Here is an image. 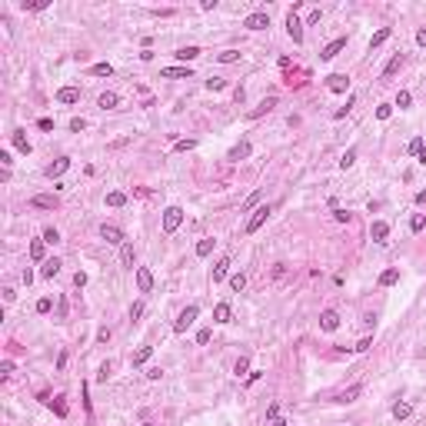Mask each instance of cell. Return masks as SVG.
<instances>
[{
  "label": "cell",
  "instance_id": "obj_1",
  "mask_svg": "<svg viewBox=\"0 0 426 426\" xmlns=\"http://www.w3.org/2000/svg\"><path fill=\"white\" fill-rule=\"evenodd\" d=\"M297 7H300V3H293V10L286 14V34L293 37V43H303V27H306V23H300V17H297Z\"/></svg>",
  "mask_w": 426,
  "mask_h": 426
},
{
  "label": "cell",
  "instance_id": "obj_2",
  "mask_svg": "<svg viewBox=\"0 0 426 426\" xmlns=\"http://www.w3.org/2000/svg\"><path fill=\"white\" fill-rule=\"evenodd\" d=\"M180 223H183V210L180 206H167L163 210V233H173Z\"/></svg>",
  "mask_w": 426,
  "mask_h": 426
},
{
  "label": "cell",
  "instance_id": "obj_3",
  "mask_svg": "<svg viewBox=\"0 0 426 426\" xmlns=\"http://www.w3.org/2000/svg\"><path fill=\"white\" fill-rule=\"evenodd\" d=\"M200 316V306H186L183 313L177 316V323H173V330L177 333H186V326H193V320Z\"/></svg>",
  "mask_w": 426,
  "mask_h": 426
},
{
  "label": "cell",
  "instance_id": "obj_4",
  "mask_svg": "<svg viewBox=\"0 0 426 426\" xmlns=\"http://www.w3.org/2000/svg\"><path fill=\"white\" fill-rule=\"evenodd\" d=\"M160 77H163V80H190V77H193V70H190L186 63H180V67H163V70H160Z\"/></svg>",
  "mask_w": 426,
  "mask_h": 426
},
{
  "label": "cell",
  "instance_id": "obj_5",
  "mask_svg": "<svg viewBox=\"0 0 426 426\" xmlns=\"http://www.w3.org/2000/svg\"><path fill=\"white\" fill-rule=\"evenodd\" d=\"M100 237H103V240L107 243H120V246H123V230H120V226H117V223H103V226H100Z\"/></svg>",
  "mask_w": 426,
  "mask_h": 426
},
{
  "label": "cell",
  "instance_id": "obj_6",
  "mask_svg": "<svg viewBox=\"0 0 426 426\" xmlns=\"http://www.w3.org/2000/svg\"><path fill=\"white\" fill-rule=\"evenodd\" d=\"M243 27H246V30H266V27H270V14L257 10V14H250V17L243 20Z\"/></svg>",
  "mask_w": 426,
  "mask_h": 426
},
{
  "label": "cell",
  "instance_id": "obj_7",
  "mask_svg": "<svg viewBox=\"0 0 426 426\" xmlns=\"http://www.w3.org/2000/svg\"><path fill=\"white\" fill-rule=\"evenodd\" d=\"M266 217H270V206H257V210H253V217L246 220V233H257L260 226L266 223Z\"/></svg>",
  "mask_w": 426,
  "mask_h": 426
},
{
  "label": "cell",
  "instance_id": "obj_8",
  "mask_svg": "<svg viewBox=\"0 0 426 426\" xmlns=\"http://www.w3.org/2000/svg\"><path fill=\"white\" fill-rule=\"evenodd\" d=\"M340 50H346V37H336L330 40L323 50H320V60H333V57H340Z\"/></svg>",
  "mask_w": 426,
  "mask_h": 426
},
{
  "label": "cell",
  "instance_id": "obj_9",
  "mask_svg": "<svg viewBox=\"0 0 426 426\" xmlns=\"http://www.w3.org/2000/svg\"><path fill=\"white\" fill-rule=\"evenodd\" d=\"M326 87H330L333 93H346L350 90V77L346 74H330L326 77Z\"/></svg>",
  "mask_w": 426,
  "mask_h": 426
},
{
  "label": "cell",
  "instance_id": "obj_10",
  "mask_svg": "<svg viewBox=\"0 0 426 426\" xmlns=\"http://www.w3.org/2000/svg\"><path fill=\"white\" fill-rule=\"evenodd\" d=\"M30 206H37V210H57V206H60V200H57L54 193H37V197L30 200Z\"/></svg>",
  "mask_w": 426,
  "mask_h": 426
},
{
  "label": "cell",
  "instance_id": "obj_11",
  "mask_svg": "<svg viewBox=\"0 0 426 426\" xmlns=\"http://www.w3.org/2000/svg\"><path fill=\"white\" fill-rule=\"evenodd\" d=\"M320 326H323L326 333L340 330V313H336V310H323V313H320Z\"/></svg>",
  "mask_w": 426,
  "mask_h": 426
},
{
  "label": "cell",
  "instance_id": "obj_12",
  "mask_svg": "<svg viewBox=\"0 0 426 426\" xmlns=\"http://www.w3.org/2000/svg\"><path fill=\"white\" fill-rule=\"evenodd\" d=\"M137 290H140V293H150V290H153V273H150L147 266L137 270Z\"/></svg>",
  "mask_w": 426,
  "mask_h": 426
},
{
  "label": "cell",
  "instance_id": "obj_13",
  "mask_svg": "<svg viewBox=\"0 0 426 426\" xmlns=\"http://www.w3.org/2000/svg\"><path fill=\"white\" fill-rule=\"evenodd\" d=\"M67 167H70V157H60L57 163H50V167H47V177H50V180H57V177H63V173H67Z\"/></svg>",
  "mask_w": 426,
  "mask_h": 426
},
{
  "label": "cell",
  "instance_id": "obj_14",
  "mask_svg": "<svg viewBox=\"0 0 426 426\" xmlns=\"http://www.w3.org/2000/svg\"><path fill=\"white\" fill-rule=\"evenodd\" d=\"M80 100V90L77 87H60L57 90V103H77Z\"/></svg>",
  "mask_w": 426,
  "mask_h": 426
},
{
  "label": "cell",
  "instance_id": "obj_15",
  "mask_svg": "<svg viewBox=\"0 0 426 426\" xmlns=\"http://www.w3.org/2000/svg\"><path fill=\"white\" fill-rule=\"evenodd\" d=\"M250 153H253V147H250V140H240L237 147L230 150V160H246Z\"/></svg>",
  "mask_w": 426,
  "mask_h": 426
},
{
  "label": "cell",
  "instance_id": "obj_16",
  "mask_svg": "<svg viewBox=\"0 0 426 426\" xmlns=\"http://www.w3.org/2000/svg\"><path fill=\"white\" fill-rule=\"evenodd\" d=\"M403 63H406V57H403V54H396V57H393V60L386 63V67H383V77H393V74H400V70H403Z\"/></svg>",
  "mask_w": 426,
  "mask_h": 426
},
{
  "label": "cell",
  "instance_id": "obj_17",
  "mask_svg": "<svg viewBox=\"0 0 426 426\" xmlns=\"http://www.w3.org/2000/svg\"><path fill=\"white\" fill-rule=\"evenodd\" d=\"M57 273H60V260H43V270H40V277H43V280H54L57 277Z\"/></svg>",
  "mask_w": 426,
  "mask_h": 426
},
{
  "label": "cell",
  "instance_id": "obj_18",
  "mask_svg": "<svg viewBox=\"0 0 426 426\" xmlns=\"http://www.w3.org/2000/svg\"><path fill=\"white\" fill-rule=\"evenodd\" d=\"M10 140H14V147L20 150V153H30V140H27V137H23V130H14V133H10Z\"/></svg>",
  "mask_w": 426,
  "mask_h": 426
},
{
  "label": "cell",
  "instance_id": "obj_19",
  "mask_svg": "<svg viewBox=\"0 0 426 426\" xmlns=\"http://www.w3.org/2000/svg\"><path fill=\"white\" fill-rule=\"evenodd\" d=\"M230 316H233L230 303H217V306H213V320H217V323H230Z\"/></svg>",
  "mask_w": 426,
  "mask_h": 426
},
{
  "label": "cell",
  "instance_id": "obj_20",
  "mask_svg": "<svg viewBox=\"0 0 426 426\" xmlns=\"http://www.w3.org/2000/svg\"><path fill=\"white\" fill-rule=\"evenodd\" d=\"M386 237H389V223L376 220V223H373V240H376V243H386Z\"/></svg>",
  "mask_w": 426,
  "mask_h": 426
},
{
  "label": "cell",
  "instance_id": "obj_21",
  "mask_svg": "<svg viewBox=\"0 0 426 426\" xmlns=\"http://www.w3.org/2000/svg\"><path fill=\"white\" fill-rule=\"evenodd\" d=\"M197 57H200V47H180V50H177V60H183L186 67H190V60H197Z\"/></svg>",
  "mask_w": 426,
  "mask_h": 426
},
{
  "label": "cell",
  "instance_id": "obj_22",
  "mask_svg": "<svg viewBox=\"0 0 426 426\" xmlns=\"http://www.w3.org/2000/svg\"><path fill=\"white\" fill-rule=\"evenodd\" d=\"M97 103H100L103 110H113V107L120 103V97H117V93H113V90H107V93H100V100H97Z\"/></svg>",
  "mask_w": 426,
  "mask_h": 426
},
{
  "label": "cell",
  "instance_id": "obj_23",
  "mask_svg": "<svg viewBox=\"0 0 426 426\" xmlns=\"http://www.w3.org/2000/svg\"><path fill=\"white\" fill-rule=\"evenodd\" d=\"M409 153H413V157H416L420 163H426V143H423V140H420V137H416V140L409 143Z\"/></svg>",
  "mask_w": 426,
  "mask_h": 426
},
{
  "label": "cell",
  "instance_id": "obj_24",
  "mask_svg": "<svg viewBox=\"0 0 426 426\" xmlns=\"http://www.w3.org/2000/svg\"><path fill=\"white\" fill-rule=\"evenodd\" d=\"M273 103H277V97H270V100H263L257 110H250V120H257V117H263V113H270L273 110Z\"/></svg>",
  "mask_w": 426,
  "mask_h": 426
},
{
  "label": "cell",
  "instance_id": "obj_25",
  "mask_svg": "<svg viewBox=\"0 0 426 426\" xmlns=\"http://www.w3.org/2000/svg\"><path fill=\"white\" fill-rule=\"evenodd\" d=\"M150 356H153V346H140V350L133 353V366H143Z\"/></svg>",
  "mask_w": 426,
  "mask_h": 426
},
{
  "label": "cell",
  "instance_id": "obj_26",
  "mask_svg": "<svg viewBox=\"0 0 426 426\" xmlns=\"http://www.w3.org/2000/svg\"><path fill=\"white\" fill-rule=\"evenodd\" d=\"M360 393H363V386H350V389H343V393L336 396V403H353V400H356Z\"/></svg>",
  "mask_w": 426,
  "mask_h": 426
},
{
  "label": "cell",
  "instance_id": "obj_27",
  "mask_svg": "<svg viewBox=\"0 0 426 426\" xmlns=\"http://www.w3.org/2000/svg\"><path fill=\"white\" fill-rule=\"evenodd\" d=\"M226 270H230V260H226V257L217 260V266H213V283H220V280L226 277Z\"/></svg>",
  "mask_w": 426,
  "mask_h": 426
},
{
  "label": "cell",
  "instance_id": "obj_28",
  "mask_svg": "<svg viewBox=\"0 0 426 426\" xmlns=\"http://www.w3.org/2000/svg\"><path fill=\"white\" fill-rule=\"evenodd\" d=\"M400 280V270L396 266H389V270H383V277H380V286H393Z\"/></svg>",
  "mask_w": 426,
  "mask_h": 426
},
{
  "label": "cell",
  "instance_id": "obj_29",
  "mask_svg": "<svg viewBox=\"0 0 426 426\" xmlns=\"http://www.w3.org/2000/svg\"><path fill=\"white\" fill-rule=\"evenodd\" d=\"M47 403H50V409H54L60 420L67 416V403H63V396H54V400H47Z\"/></svg>",
  "mask_w": 426,
  "mask_h": 426
},
{
  "label": "cell",
  "instance_id": "obj_30",
  "mask_svg": "<svg viewBox=\"0 0 426 426\" xmlns=\"http://www.w3.org/2000/svg\"><path fill=\"white\" fill-rule=\"evenodd\" d=\"M389 34H393L389 27H383V30H376V34H373V40H370V50H373V47H380V43H386V40H389Z\"/></svg>",
  "mask_w": 426,
  "mask_h": 426
},
{
  "label": "cell",
  "instance_id": "obj_31",
  "mask_svg": "<svg viewBox=\"0 0 426 426\" xmlns=\"http://www.w3.org/2000/svg\"><path fill=\"white\" fill-rule=\"evenodd\" d=\"M120 260H123V266H133L137 253H133V246H130V243H123V246H120Z\"/></svg>",
  "mask_w": 426,
  "mask_h": 426
},
{
  "label": "cell",
  "instance_id": "obj_32",
  "mask_svg": "<svg viewBox=\"0 0 426 426\" xmlns=\"http://www.w3.org/2000/svg\"><path fill=\"white\" fill-rule=\"evenodd\" d=\"M43 253H47V243H43V240L30 243V260H43Z\"/></svg>",
  "mask_w": 426,
  "mask_h": 426
},
{
  "label": "cell",
  "instance_id": "obj_33",
  "mask_svg": "<svg viewBox=\"0 0 426 426\" xmlns=\"http://www.w3.org/2000/svg\"><path fill=\"white\" fill-rule=\"evenodd\" d=\"M123 203H127V193H120V190L107 193V206H123Z\"/></svg>",
  "mask_w": 426,
  "mask_h": 426
},
{
  "label": "cell",
  "instance_id": "obj_34",
  "mask_svg": "<svg viewBox=\"0 0 426 426\" xmlns=\"http://www.w3.org/2000/svg\"><path fill=\"white\" fill-rule=\"evenodd\" d=\"M90 74H93V77H110V74H113V67H110V63H93V67H90Z\"/></svg>",
  "mask_w": 426,
  "mask_h": 426
},
{
  "label": "cell",
  "instance_id": "obj_35",
  "mask_svg": "<svg viewBox=\"0 0 426 426\" xmlns=\"http://www.w3.org/2000/svg\"><path fill=\"white\" fill-rule=\"evenodd\" d=\"M217 60H220V63H237V60H240V50H223V54H217Z\"/></svg>",
  "mask_w": 426,
  "mask_h": 426
},
{
  "label": "cell",
  "instance_id": "obj_36",
  "mask_svg": "<svg viewBox=\"0 0 426 426\" xmlns=\"http://www.w3.org/2000/svg\"><path fill=\"white\" fill-rule=\"evenodd\" d=\"M409 413H413V406H409V403H396V406H393V416H396V420H406Z\"/></svg>",
  "mask_w": 426,
  "mask_h": 426
},
{
  "label": "cell",
  "instance_id": "obj_37",
  "mask_svg": "<svg viewBox=\"0 0 426 426\" xmlns=\"http://www.w3.org/2000/svg\"><path fill=\"white\" fill-rule=\"evenodd\" d=\"M353 163H356V150H346V153L340 157V167H343V170H350Z\"/></svg>",
  "mask_w": 426,
  "mask_h": 426
},
{
  "label": "cell",
  "instance_id": "obj_38",
  "mask_svg": "<svg viewBox=\"0 0 426 426\" xmlns=\"http://www.w3.org/2000/svg\"><path fill=\"white\" fill-rule=\"evenodd\" d=\"M423 226H426V213H416V217L409 220V230H413V233H420Z\"/></svg>",
  "mask_w": 426,
  "mask_h": 426
},
{
  "label": "cell",
  "instance_id": "obj_39",
  "mask_svg": "<svg viewBox=\"0 0 426 426\" xmlns=\"http://www.w3.org/2000/svg\"><path fill=\"white\" fill-rule=\"evenodd\" d=\"M213 253V240H200L197 243V257H210Z\"/></svg>",
  "mask_w": 426,
  "mask_h": 426
},
{
  "label": "cell",
  "instance_id": "obj_40",
  "mask_svg": "<svg viewBox=\"0 0 426 426\" xmlns=\"http://www.w3.org/2000/svg\"><path fill=\"white\" fill-rule=\"evenodd\" d=\"M197 147V140H190V137H186V140H177V143H173V150H177V153H183V150H193Z\"/></svg>",
  "mask_w": 426,
  "mask_h": 426
},
{
  "label": "cell",
  "instance_id": "obj_41",
  "mask_svg": "<svg viewBox=\"0 0 426 426\" xmlns=\"http://www.w3.org/2000/svg\"><path fill=\"white\" fill-rule=\"evenodd\" d=\"M223 87H226L223 77H210V80H206V90H223Z\"/></svg>",
  "mask_w": 426,
  "mask_h": 426
},
{
  "label": "cell",
  "instance_id": "obj_42",
  "mask_svg": "<svg viewBox=\"0 0 426 426\" xmlns=\"http://www.w3.org/2000/svg\"><path fill=\"white\" fill-rule=\"evenodd\" d=\"M50 306H54V300H50V297L37 300V313H50Z\"/></svg>",
  "mask_w": 426,
  "mask_h": 426
},
{
  "label": "cell",
  "instance_id": "obj_43",
  "mask_svg": "<svg viewBox=\"0 0 426 426\" xmlns=\"http://www.w3.org/2000/svg\"><path fill=\"white\" fill-rule=\"evenodd\" d=\"M260 197H263V193H250V197H246V203H243V210H257Z\"/></svg>",
  "mask_w": 426,
  "mask_h": 426
},
{
  "label": "cell",
  "instance_id": "obj_44",
  "mask_svg": "<svg viewBox=\"0 0 426 426\" xmlns=\"http://www.w3.org/2000/svg\"><path fill=\"white\" fill-rule=\"evenodd\" d=\"M60 240V233H57L54 226H47V230H43V243H57Z\"/></svg>",
  "mask_w": 426,
  "mask_h": 426
},
{
  "label": "cell",
  "instance_id": "obj_45",
  "mask_svg": "<svg viewBox=\"0 0 426 426\" xmlns=\"http://www.w3.org/2000/svg\"><path fill=\"white\" fill-rule=\"evenodd\" d=\"M230 286H233V290H237V293H240L243 286H246V277H243V273H237V277L230 280Z\"/></svg>",
  "mask_w": 426,
  "mask_h": 426
},
{
  "label": "cell",
  "instance_id": "obj_46",
  "mask_svg": "<svg viewBox=\"0 0 426 426\" xmlns=\"http://www.w3.org/2000/svg\"><path fill=\"white\" fill-rule=\"evenodd\" d=\"M389 113H393L389 103H380V107H376V117H380V120H389Z\"/></svg>",
  "mask_w": 426,
  "mask_h": 426
},
{
  "label": "cell",
  "instance_id": "obj_47",
  "mask_svg": "<svg viewBox=\"0 0 426 426\" xmlns=\"http://www.w3.org/2000/svg\"><path fill=\"white\" fill-rule=\"evenodd\" d=\"M370 346H373V340H370V336H363V340H360V343H356L353 350H356V353H366V350H370Z\"/></svg>",
  "mask_w": 426,
  "mask_h": 426
},
{
  "label": "cell",
  "instance_id": "obj_48",
  "mask_svg": "<svg viewBox=\"0 0 426 426\" xmlns=\"http://www.w3.org/2000/svg\"><path fill=\"white\" fill-rule=\"evenodd\" d=\"M246 366H250V360H237V366H233V373H237V376H243V373H246Z\"/></svg>",
  "mask_w": 426,
  "mask_h": 426
},
{
  "label": "cell",
  "instance_id": "obj_49",
  "mask_svg": "<svg viewBox=\"0 0 426 426\" xmlns=\"http://www.w3.org/2000/svg\"><path fill=\"white\" fill-rule=\"evenodd\" d=\"M140 316H143V303H133L130 306V320H140Z\"/></svg>",
  "mask_w": 426,
  "mask_h": 426
},
{
  "label": "cell",
  "instance_id": "obj_50",
  "mask_svg": "<svg viewBox=\"0 0 426 426\" xmlns=\"http://www.w3.org/2000/svg\"><path fill=\"white\" fill-rule=\"evenodd\" d=\"M409 100H413V97H409L406 90H400V97H396V107H409Z\"/></svg>",
  "mask_w": 426,
  "mask_h": 426
},
{
  "label": "cell",
  "instance_id": "obj_51",
  "mask_svg": "<svg viewBox=\"0 0 426 426\" xmlns=\"http://www.w3.org/2000/svg\"><path fill=\"white\" fill-rule=\"evenodd\" d=\"M74 286H87V273H83V270H77V273H74Z\"/></svg>",
  "mask_w": 426,
  "mask_h": 426
},
{
  "label": "cell",
  "instance_id": "obj_52",
  "mask_svg": "<svg viewBox=\"0 0 426 426\" xmlns=\"http://www.w3.org/2000/svg\"><path fill=\"white\" fill-rule=\"evenodd\" d=\"M350 107H353V97H350V100H346V107H340V110H336L333 117H336V120H343V117H346V113H350Z\"/></svg>",
  "mask_w": 426,
  "mask_h": 426
},
{
  "label": "cell",
  "instance_id": "obj_53",
  "mask_svg": "<svg viewBox=\"0 0 426 426\" xmlns=\"http://www.w3.org/2000/svg\"><path fill=\"white\" fill-rule=\"evenodd\" d=\"M277 413H280V406H277V403H270V406H266V420L273 423V420H277Z\"/></svg>",
  "mask_w": 426,
  "mask_h": 426
},
{
  "label": "cell",
  "instance_id": "obj_54",
  "mask_svg": "<svg viewBox=\"0 0 426 426\" xmlns=\"http://www.w3.org/2000/svg\"><path fill=\"white\" fill-rule=\"evenodd\" d=\"M107 376H110V366L103 363V366H100V373H97V380H100V383H107Z\"/></svg>",
  "mask_w": 426,
  "mask_h": 426
},
{
  "label": "cell",
  "instance_id": "obj_55",
  "mask_svg": "<svg viewBox=\"0 0 426 426\" xmlns=\"http://www.w3.org/2000/svg\"><path fill=\"white\" fill-rule=\"evenodd\" d=\"M320 17H323V14H320V10H313V14L306 17V27H313V23H320Z\"/></svg>",
  "mask_w": 426,
  "mask_h": 426
},
{
  "label": "cell",
  "instance_id": "obj_56",
  "mask_svg": "<svg viewBox=\"0 0 426 426\" xmlns=\"http://www.w3.org/2000/svg\"><path fill=\"white\" fill-rule=\"evenodd\" d=\"M70 130H74V133H80V130H83V120H80V117H74V120H70Z\"/></svg>",
  "mask_w": 426,
  "mask_h": 426
},
{
  "label": "cell",
  "instance_id": "obj_57",
  "mask_svg": "<svg viewBox=\"0 0 426 426\" xmlns=\"http://www.w3.org/2000/svg\"><path fill=\"white\" fill-rule=\"evenodd\" d=\"M416 43H420V47H426V27H420V30H416Z\"/></svg>",
  "mask_w": 426,
  "mask_h": 426
},
{
  "label": "cell",
  "instance_id": "obj_58",
  "mask_svg": "<svg viewBox=\"0 0 426 426\" xmlns=\"http://www.w3.org/2000/svg\"><path fill=\"white\" fill-rule=\"evenodd\" d=\"M333 217H336L340 223H346V220H350V213H346V210H333Z\"/></svg>",
  "mask_w": 426,
  "mask_h": 426
},
{
  "label": "cell",
  "instance_id": "obj_59",
  "mask_svg": "<svg viewBox=\"0 0 426 426\" xmlns=\"http://www.w3.org/2000/svg\"><path fill=\"white\" fill-rule=\"evenodd\" d=\"M37 127H40V130H54V120H50V117H43V120H40Z\"/></svg>",
  "mask_w": 426,
  "mask_h": 426
},
{
  "label": "cell",
  "instance_id": "obj_60",
  "mask_svg": "<svg viewBox=\"0 0 426 426\" xmlns=\"http://www.w3.org/2000/svg\"><path fill=\"white\" fill-rule=\"evenodd\" d=\"M197 343H210V330H200V333H197Z\"/></svg>",
  "mask_w": 426,
  "mask_h": 426
},
{
  "label": "cell",
  "instance_id": "obj_61",
  "mask_svg": "<svg viewBox=\"0 0 426 426\" xmlns=\"http://www.w3.org/2000/svg\"><path fill=\"white\" fill-rule=\"evenodd\" d=\"M270 426H286V423H283V420H273V423H270Z\"/></svg>",
  "mask_w": 426,
  "mask_h": 426
},
{
  "label": "cell",
  "instance_id": "obj_62",
  "mask_svg": "<svg viewBox=\"0 0 426 426\" xmlns=\"http://www.w3.org/2000/svg\"><path fill=\"white\" fill-rule=\"evenodd\" d=\"M286 426H290V423H286Z\"/></svg>",
  "mask_w": 426,
  "mask_h": 426
}]
</instances>
